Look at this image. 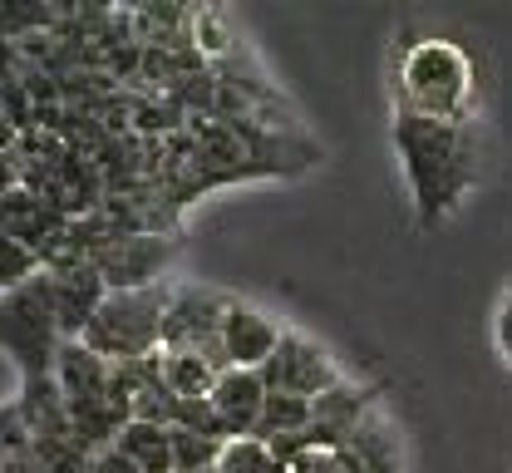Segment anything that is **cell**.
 I'll return each mask as SVG.
<instances>
[{
	"label": "cell",
	"mask_w": 512,
	"mask_h": 473,
	"mask_svg": "<svg viewBox=\"0 0 512 473\" xmlns=\"http://www.w3.org/2000/svg\"><path fill=\"white\" fill-rule=\"evenodd\" d=\"M394 153L404 163L409 178V203L414 222L424 232L444 227L458 207L473 198V188L483 183V134L478 119L468 124H439V119H414L394 109Z\"/></svg>",
	"instance_id": "obj_1"
},
{
	"label": "cell",
	"mask_w": 512,
	"mask_h": 473,
	"mask_svg": "<svg viewBox=\"0 0 512 473\" xmlns=\"http://www.w3.org/2000/svg\"><path fill=\"white\" fill-rule=\"evenodd\" d=\"M394 94H399V114L468 124L478 104V65L458 40H444V35L409 40L394 65Z\"/></svg>",
	"instance_id": "obj_2"
},
{
	"label": "cell",
	"mask_w": 512,
	"mask_h": 473,
	"mask_svg": "<svg viewBox=\"0 0 512 473\" xmlns=\"http://www.w3.org/2000/svg\"><path fill=\"white\" fill-rule=\"evenodd\" d=\"M55 380H60L74 439L89 454L114 449L128 424L124 414H119V405H114V365L104 355H94L84 340H64L60 360H55Z\"/></svg>",
	"instance_id": "obj_3"
},
{
	"label": "cell",
	"mask_w": 512,
	"mask_h": 473,
	"mask_svg": "<svg viewBox=\"0 0 512 473\" xmlns=\"http://www.w3.org/2000/svg\"><path fill=\"white\" fill-rule=\"evenodd\" d=\"M0 350L15 360L20 380L55 375V360L64 350V331H60V311H55V291H50L45 271L35 281H25V286L0 296Z\"/></svg>",
	"instance_id": "obj_4"
},
{
	"label": "cell",
	"mask_w": 512,
	"mask_h": 473,
	"mask_svg": "<svg viewBox=\"0 0 512 473\" xmlns=\"http://www.w3.org/2000/svg\"><path fill=\"white\" fill-rule=\"evenodd\" d=\"M173 286H143V291H109L104 306L94 311V321L84 326V345L94 355H104L109 365L143 360L163 350V316H168Z\"/></svg>",
	"instance_id": "obj_5"
},
{
	"label": "cell",
	"mask_w": 512,
	"mask_h": 473,
	"mask_svg": "<svg viewBox=\"0 0 512 473\" xmlns=\"http://www.w3.org/2000/svg\"><path fill=\"white\" fill-rule=\"evenodd\" d=\"M227 291H212V286H173V301H168V316H163V350L168 355H202L212 360L217 370H227L222 360V316H227Z\"/></svg>",
	"instance_id": "obj_6"
},
{
	"label": "cell",
	"mask_w": 512,
	"mask_h": 473,
	"mask_svg": "<svg viewBox=\"0 0 512 473\" xmlns=\"http://www.w3.org/2000/svg\"><path fill=\"white\" fill-rule=\"evenodd\" d=\"M261 380H266V390H276V395H296V400H325L330 390H340L345 385V375H340V365H335V355L311 340L306 331H286L281 345H276V355H271V365L261 370Z\"/></svg>",
	"instance_id": "obj_7"
},
{
	"label": "cell",
	"mask_w": 512,
	"mask_h": 473,
	"mask_svg": "<svg viewBox=\"0 0 512 473\" xmlns=\"http://www.w3.org/2000/svg\"><path fill=\"white\" fill-rule=\"evenodd\" d=\"M168 257H173V237H163V232H128V237L109 242L94 257V267H99L109 291H143V286H163Z\"/></svg>",
	"instance_id": "obj_8"
},
{
	"label": "cell",
	"mask_w": 512,
	"mask_h": 473,
	"mask_svg": "<svg viewBox=\"0 0 512 473\" xmlns=\"http://www.w3.org/2000/svg\"><path fill=\"white\" fill-rule=\"evenodd\" d=\"M281 336L286 331L276 326L271 311H261L242 296L227 301V316H222V360H227V370H266Z\"/></svg>",
	"instance_id": "obj_9"
},
{
	"label": "cell",
	"mask_w": 512,
	"mask_h": 473,
	"mask_svg": "<svg viewBox=\"0 0 512 473\" xmlns=\"http://www.w3.org/2000/svg\"><path fill=\"white\" fill-rule=\"evenodd\" d=\"M0 227H5V237H15L25 252H35L40 257V267L50 262V252L64 242V232H69V217H64L60 207H50L35 188H10L5 198H0Z\"/></svg>",
	"instance_id": "obj_10"
},
{
	"label": "cell",
	"mask_w": 512,
	"mask_h": 473,
	"mask_svg": "<svg viewBox=\"0 0 512 473\" xmlns=\"http://www.w3.org/2000/svg\"><path fill=\"white\" fill-rule=\"evenodd\" d=\"M266 395L271 390H266L261 370H222L207 400H212V414H217V424H222L227 439H256Z\"/></svg>",
	"instance_id": "obj_11"
},
{
	"label": "cell",
	"mask_w": 512,
	"mask_h": 473,
	"mask_svg": "<svg viewBox=\"0 0 512 473\" xmlns=\"http://www.w3.org/2000/svg\"><path fill=\"white\" fill-rule=\"evenodd\" d=\"M50 276V291H55V311H60V331L64 340H79L84 326L94 321V311L104 306L109 286L94 262H74V267H60V271H45Z\"/></svg>",
	"instance_id": "obj_12"
},
{
	"label": "cell",
	"mask_w": 512,
	"mask_h": 473,
	"mask_svg": "<svg viewBox=\"0 0 512 473\" xmlns=\"http://www.w3.org/2000/svg\"><path fill=\"white\" fill-rule=\"evenodd\" d=\"M375 405V390H355V385H340L330 390L325 400H316V414H311V449H340Z\"/></svg>",
	"instance_id": "obj_13"
},
{
	"label": "cell",
	"mask_w": 512,
	"mask_h": 473,
	"mask_svg": "<svg viewBox=\"0 0 512 473\" xmlns=\"http://www.w3.org/2000/svg\"><path fill=\"white\" fill-rule=\"evenodd\" d=\"M114 449H119L138 473H178L173 469V429H168V424L128 419Z\"/></svg>",
	"instance_id": "obj_14"
},
{
	"label": "cell",
	"mask_w": 512,
	"mask_h": 473,
	"mask_svg": "<svg viewBox=\"0 0 512 473\" xmlns=\"http://www.w3.org/2000/svg\"><path fill=\"white\" fill-rule=\"evenodd\" d=\"M30 464L35 473H94V454L74 439V429L30 439Z\"/></svg>",
	"instance_id": "obj_15"
},
{
	"label": "cell",
	"mask_w": 512,
	"mask_h": 473,
	"mask_svg": "<svg viewBox=\"0 0 512 473\" xmlns=\"http://www.w3.org/2000/svg\"><path fill=\"white\" fill-rule=\"evenodd\" d=\"M217 375L222 370L212 360H202V355H168L163 350V385H168L173 400H207Z\"/></svg>",
	"instance_id": "obj_16"
},
{
	"label": "cell",
	"mask_w": 512,
	"mask_h": 473,
	"mask_svg": "<svg viewBox=\"0 0 512 473\" xmlns=\"http://www.w3.org/2000/svg\"><path fill=\"white\" fill-rule=\"evenodd\" d=\"M311 414L316 405L311 400H296V395H266V409H261V424H256V439H291V434H306L311 429Z\"/></svg>",
	"instance_id": "obj_17"
},
{
	"label": "cell",
	"mask_w": 512,
	"mask_h": 473,
	"mask_svg": "<svg viewBox=\"0 0 512 473\" xmlns=\"http://www.w3.org/2000/svg\"><path fill=\"white\" fill-rule=\"evenodd\" d=\"M217 473H286V469H281V459L271 454L266 439H227L222 459H217Z\"/></svg>",
	"instance_id": "obj_18"
},
{
	"label": "cell",
	"mask_w": 512,
	"mask_h": 473,
	"mask_svg": "<svg viewBox=\"0 0 512 473\" xmlns=\"http://www.w3.org/2000/svg\"><path fill=\"white\" fill-rule=\"evenodd\" d=\"M217 459H222V439L173 429V469L178 473H207V469H217Z\"/></svg>",
	"instance_id": "obj_19"
},
{
	"label": "cell",
	"mask_w": 512,
	"mask_h": 473,
	"mask_svg": "<svg viewBox=\"0 0 512 473\" xmlns=\"http://www.w3.org/2000/svg\"><path fill=\"white\" fill-rule=\"evenodd\" d=\"M30 454V424L20 400H0V469Z\"/></svg>",
	"instance_id": "obj_20"
},
{
	"label": "cell",
	"mask_w": 512,
	"mask_h": 473,
	"mask_svg": "<svg viewBox=\"0 0 512 473\" xmlns=\"http://www.w3.org/2000/svg\"><path fill=\"white\" fill-rule=\"evenodd\" d=\"M40 257L35 252H25L15 237H5V227H0V291H15V286H25V281H35L40 276Z\"/></svg>",
	"instance_id": "obj_21"
},
{
	"label": "cell",
	"mask_w": 512,
	"mask_h": 473,
	"mask_svg": "<svg viewBox=\"0 0 512 473\" xmlns=\"http://www.w3.org/2000/svg\"><path fill=\"white\" fill-rule=\"evenodd\" d=\"M493 340H498V355H503V365L512 370V281L503 286V296H498V311H493Z\"/></svg>",
	"instance_id": "obj_22"
},
{
	"label": "cell",
	"mask_w": 512,
	"mask_h": 473,
	"mask_svg": "<svg viewBox=\"0 0 512 473\" xmlns=\"http://www.w3.org/2000/svg\"><path fill=\"white\" fill-rule=\"evenodd\" d=\"M20 74V45H10L5 35H0V84H10Z\"/></svg>",
	"instance_id": "obj_23"
},
{
	"label": "cell",
	"mask_w": 512,
	"mask_h": 473,
	"mask_svg": "<svg viewBox=\"0 0 512 473\" xmlns=\"http://www.w3.org/2000/svg\"><path fill=\"white\" fill-rule=\"evenodd\" d=\"M94 473H138V469L128 464L119 449H104V454H94Z\"/></svg>",
	"instance_id": "obj_24"
},
{
	"label": "cell",
	"mask_w": 512,
	"mask_h": 473,
	"mask_svg": "<svg viewBox=\"0 0 512 473\" xmlns=\"http://www.w3.org/2000/svg\"><path fill=\"white\" fill-rule=\"evenodd\" d=\"M10 188H20V163H15V153H0V198Z\"/></svg>",
	"instance_id": "obj_25"
},
{
	"label": "cell",
	"mask_w": 512,
	"mask_h": 473,
	"mask_svg": "<svg viewBox=\"0 0 512 473\" xmlns=\"http://www.w3.org/2000/svg\"><path fill=\"white\" fill-rule=\"evenodd\" d=\"M15 143H20V134H15V124L5 119V109H0V153H15Z\"/></svg>",
	"instance_id": "obj_26"
},
{
	"label": "cell",
	"mask_w": 512,
	"mask_h": 473,
	"mask_svg": "<svg viewBox=\"0 0 512 473\" xmlns=\"http://www.w3.org/2000/svg\"><path fill=\"white\" fill-rule=\"evenodd\" d=\"M207 473H217V469H207Z\"/></svg>",
	"instance_id": "obj_27"
},
{
	"label": "cell",
	"mask_w": 512,
	"mask_h": 473,
	"mask_svg": "<svg viewBox=\"0 0 512 473\" xmlns=\"http://www.w3.org/2000/svg\"><path fill=\"white\" fill-rule=\"evenodd\" d=\"M0 296H5V291H0Z\"/></svg>",
	"instance_id": "obj_28"
}]
</instances>
